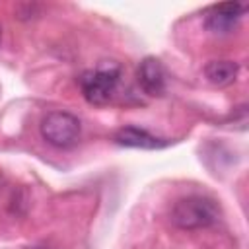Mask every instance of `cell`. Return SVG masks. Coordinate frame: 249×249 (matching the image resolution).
Here are the masks:
<instances>
[{"label":"cell","mask_w":249,"mask_h":249,"mask_svg":"<svg viewBox=\"0 0 249 249\" xmlns=\"http://www.w3.org/2000/svg\"><path fill=\"white\" fill-rule=\"evenodd\" d=\"M169 220L175 228L193 231L214 226L220 220V204L202 195H189L173 202L169 210Z\"/></svg>","instance_id":"obj_1"},{"label":"cell","mask_w":249,"mask_h":249,"mask_svg":"<svg viewBox=\"0 0 249 249\" xmlns=\"http://www.w3.org/2000/svg\"><path fill=\"white\" fill-rule=\"evenodd\" d=\"M121 80V66L117 62H101L93 70H86L80 78V89L88 103L105 105L113 97Z\"/></svg>","instance_id":"obj_2"},{"label":"cell","mask_w":249,"mask_h":249,"mask_svg":"<svg viewBox=\"0 0 249 249\" xmlns=\"http://www.w3.org/2000/svg\"><path fill=\"white\" fill-rule=\"evenodd\" d=\"M39 130L47 144L66 150V148H72L78 144L82 124H80L78 117L68 111H51L43 117Z\"/></svg>","instance_id":"obj_3"},{"label":"cell","mask_w":249,"mask_h":249,"mask_svg":"<svg viewBox=\"0 0 249 249\" xmlns=\"http://www.w3.org/2000/svg\"><path fill=\"white\" fill-rule=\"evenodd\" d=\"M247 6L241 2H224L212 6L204 16V27L214 35L231 33L237 21L243 18Z\"/></svg>","instance_id":"obj_4"},{"label":"cell","mask_w":249,"mask_h":249,"mask_svg":"<svg viewBox=\"0 0 249 249\" xmlns=\"http://www.w3.org/2000/svg\"><path fill=\"white\" fill-rule=\"evenodd\" d=\"M136 80H138V86L142 88V91L146 95L160 97V95L165 93L167 74H165L163 64L156 56H146L138 64V68H136Z\"/></svg>","instance_id":"obj_5"},{"label":"cell","mask_w":249,"mask_h":249,"mask_svg":"<svg viewBox=\"0 0 249 249\" xmlns=\"http://www.w3.org/2000/svg\"><path fill=\"white\" fill-rule=\"evenodd\" d=\"M115 142L119 146H126V148H140V150H158L167 146V140L158 138L154 134H150L144 128L138 126H123L115 132Z\"/></svg>","instance_id":"obj_6"},{"label":"cell","mask_w":249,"mask_h":249,"mask_svg":"<svg viewBox=\"0 0 249 249\" xmlns=\"http://www.w3.org/2000/svg\"><path fill=\"white\" fill-rule=\"evenodd\" d=\"M204 76L212 86H231L239 76V64L235 60H210L204 66Z\"/></svg>","instance_id":"obj_7"},{"label":"cell","mask_w":249,"mask_h":249,"mask_svg":"<svg viewBox=\"0 0 249 249\" xmlns=\"http://www.w3.org/2000/svg\"><path fill=\"white\" fill-rule=\"evenodd\" d=\"M0 41H2V27H0Z\"/></svg>","instance_id":"obj_8"}]
</instances>
